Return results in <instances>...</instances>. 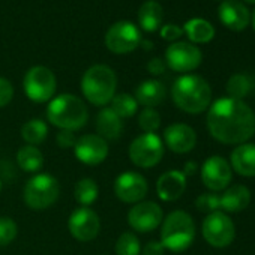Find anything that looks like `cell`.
Wrapping results in <instances>:
<instances>
[{"label": "cell", "instance_id": "obj_8", "mask_svg": "<svg viewBox=\"0 0 255 255\" xmlns=\"http://www.w3.org/2000/svg\"><path fill=\"white\" fill-rule=\"evenodd\" d=\"M57 81L53 74L45 66H33L30 68L23 80V89L26 96L36 102V104H44L51 101V98L56 93Z\"/></svg>", "mask_w": 255, "mask_h": 255}, {"label": "cell", "instance_id": "obj_18", "mask_svg": "<svg viewBox=\"0 0 255 255\" xmlns=\"http://www.w3.org/2000/svg\"><path fill=\"white\" fill-rule=\"evenodd\" d=\"M219 20L230 30L242 32L249 24V11L239 0H224L219 6Z\"/></svg>", "mask_w": 255, "mask_h": 255}, {"label": "cell", "instance_id": "obj_26", "mask_svg": "<svg viewBox=\"0 0 255 255\" xmlns=\"http://www.w3.org/2000/svg\"><path fill=\"white\" fill-rule=\"evenodd\" d=\"M183 32L195 44H207L215 36L213 26L209 21L203 20V18H192V20H189L185 24Z\"/></svg>", "mask_w": 255, "mask_h": 255}, {"label": "cell", "instance_id": "obj_38", "mask_svg": "<svg viewBox=\"0 0 255 255\" xmlns=\"http://www.w3.org/2000/svg\"><path fill=\"white\" fill-rule=\"evenodd\" d=\"M164 252H165V248L162 246V243L158 240H152L143 248L141 255H164Z\"/></svg>", "mask_w": 255, "mask_h": 255}, {"label": "cell", "instance_id": "obj_23", "mask_svg": "<svg viewBox=\"0 0 255 255\" xmlns=\"http://www.w3.org/2000/svg\"><path fill=\"white\" fill-rule=\"evenodd\" d=\"M251 203V192L243 185H233L219 195V210L240 212Z\"/></svg>", "mask_w": 255, "mask_h": 255}, {"label": "cell", "instance_id": "obj_37", "mask_svg": "<svg viewBox=\"0 0 255 255\" xmlns=\"http://www.w3.org/2000/svg\"><path fill=\"white\" fill-rule=\"evenodd\" d=\"M183 35V30L176 24H167L161 29V36L167 41H176Z\"/></svg>", "mask_w": 255, "mask_h": 255}, {"label": "cell", "instance_id": "obj_35", "mask_svg": "<svg viewBox=\"0 0 255 255\" xmlns=\"http://www.w3.org/2000/svg\"><path fill=\"white\" fill-rule=\"evenodd\" d=\"M14 98V87L12 84L3 78V77H0V108L2 107H6Z\"/></svg>", "mask_w": 255, "mask_h": 255}, {"label": "cell", "instance_id": "obj_12", "mask_svg": "<svg viewBox=\"0 0 255 255\" xmlns=\"http://www.w3.org/2000/svg\"><path fill=\"white\" fill-rule=\"evenodd\" d=\"M164 221V212L155 201H140L128 212V224L138 233H150Z\"/></svg>", "mask_w": 255, "mask_h": 255}, {"label": "cell", "instance_id": "obj_42", "mask_svg": "<svg viewBox=\"0 0 255 255\" xmlns=\"http://www.w3.org/2000/svg\"><path fill=\"white\" fill-rule=\"evenodd\" d=\"M252 26H254V30H255V11H254V17H252Z\"/></svg>", "mask_w": 255, "mask_h": 255}, {"label": "cell", "instance_id": "obj_21", "mask_svg": "<svg viewBox=\"0 0 255 255\" xmlns=\"http://www.w3.org/2000/svg\"><path fill=\"white\" fill-rule=\"evenodd\" d=\"M231 170L245 177L255 176V144L243 143L231 152Z\"/></svg>", "mask_w": 255, "mask_h": 255}, {"label": "cell", "instance_id": "obj_33", "mask_svg": "<svg viewBox=\"0 0 255 255\" xmlns=\"http://www.w3.org/2000/svg\"><path fill=\"white\" fill-rule=\"evenodd\" d=\"M17 222L9 216H0V246H8L17 237Z\"/></svg>", "mask_w": 255, "mask_h": 255}, {"label": "cell", "instance_id": "obj_3", "mask_svg": "<svg viewBox=\"0 0 255 255\" xmlns=\"http://www.w3.org/2000/svg\"><path fill=\"white\" fill-rule=\"evenodd\" d=\"M47 119L59 129L74 132L87 123L89 111L78 96L63 93L50 101L47 107Z\"/></svg>", "mask_w": 255, "mask_h": 255}, {"label": "cell", "instance_id": "obj_17", "mask_svg": "<svg viewBox=\"0 0 255 255\" xmlns=\"http://www.w3.org/2000/svg\"><path fill=\"white\" fill-rule=\"evenodd\" d=\"M165 146L174 153H188L197 144V134L189 125L173 123L164 131Z\"/></svg>", "mask_w": 255, "mask_h": 255}, {"label": "cell", "instance_id": "obj_32", "mask_svg": "<svg viewBox=\"0 0 255 255\" xmlns=\"http://www.w3.org/2000/svg\"><path fill=\"white\" fill-rule=\"evenodd\" d=\"M138 126L144 132H156L161 126V116L153 108H144L138 116Z\"/></svg>", "mask_w": 255, "mask_h": 255}, {"label": "cell", "instance_id": "obj_13", "mask_svg": "<svg viewBox=\"0 0 255 255\" xmlns=\"http://www.w3.org/2000/svg\"><path fill=\"white\" fill-rule=\"evenodd\" d=\"M149 191L147 180L144 176L135 171H125L119 174L114 180V194L116 197L128 204L140 203Z\"/></svg>", "mask_w": 255, "mask_h": 255}, {"label": "cell", "instance_id": "obj_11", "mask_svg": "<svg viewBox=\"0 0 255 255\" xmlns=\"http://www.w3.org/2000/svg\"><path fill=\"white\" fill-rule=\"evenodd\" d=\"M68 230L75 240L90 242L96 239L101 231V219L90 207H78L69 216Z\"/></svg>", "mask_w": 255, "mask_h": 255}, {"label": "cell", "instance_id": "obj_24", "mask_svg": "<svg viewBox=\"0 0 255 255\" xmlns=\"http://www.w3.org/2000/svg\"><path fill=\"white\" fill-rule=\"evenodd\" d=\"M162 18H164L162 6L158 2H153V0H149V2L143 3L138 11V21H140L141 29L150 33L161 27Z\"/></svg>", "mask_w": 255, "mask_h": 255}, {"label": "cell", "instance_id": "obj_25", "mask_svg": "<svg viewBox=\"0 0 255 255\" xmlns=\"http://www.w3.org/2000/svg\"><path fill=\"white\" fill-rule=\"evenodd\" d=\"M17 164L26 173H38L44 165V155L36 146H23L17 152Z\"/></svg>", "mask_w": 255, "mask_h": 255}, {"label": "cell", "instance_id": "obj_15", "mask_svg": "<svg viewBox=\"0 0 255 255\" xmlns=\"http://www.w3.org/2000/svg\"><path fill=\"white\" fill-rule=\"evenodd\" d=\"M110 147L108 141H105L98 134H86L77 138L74 146V153L77 159L86 165H98L102 164L108 156Z\"/></svg>", "mask_w": 255, "mask_h": 255}, {"label": "cell", "instance_id": "obj_6", "mask_svg": "<svg viewBox=\"0 0 255 255\" xmlns=\"http://www.w3.org/2000/svg\"><path fill=\"white\" fill-rule=\"evenodd\" d=\"M60 195V185L51 174H36L24 185L23 200L32 210H45L51 207Z\"/></svg>", "mask_w": 255, "mask_h": 255}, {"label": "cell", "instance_id": "obj_31", "mask_svg": "<svg viewBox=\"0 0 255 255\" xmlns=\"http://www.w3.org/2000/svg\"><path fill=\"white\" fill-rule=\"evenodd\" d=\"M252 89V83L251 80L243 75V74H234L230 77L228 83H227V92H228V98L233 99H239L242 101Z\"/></svg>", "mask_w": 255, "mask_h": 255}, {"label": "cell", "instance_id": "obj_16", "mask_svg": "<svg viewBox=\"0 0 255 255\" xmlns=\"http://www.w3.org/2000/svg\"><path fill=\"white\" fill-rule=\"evenodd\" d=\"M233 179L231 165L222 156H210L201 167V180L213 192L225 189Z\"/></svg>", "mask_w": 255, "mask_h": 255}, {"label": "cell", "instance_id": "obj_4", "mask_svg": "<svg viewBox=\"0 0 255 255\" xmlns=\"http://www.w3.org/2000/svg\"><path fill=\"white\" fill-rule=\"evenodd\" d=\"M116 87L117 77L107 65L90 66L81 78V92L84 98L96 107L110 104L116 95Z\"/></svg>", "mask_w": 255, "mask_h": 255}, {"label": "cell", "instance_id": "obj_41", "mask_svg": "<svg viewBox=\"0 0 255 255\" xmlns=\"http://www.w3.org/2000/svg\"><path fill=\"white\" fill-rule=\"evenodd\" d=\"M140 44H141L146 50H152V48H153V45H152V42H150V41H141Z\"/></svg>", "mask_w": 255, "mask_h": 255}, {"label": "cell", "instance_id": "obj_1", "mask_svg": "<svg viewBox=\"0 0 255 255\" xmlns=\"http://www.w3.org/2000/svg\"><path fill=\"white\" fill-rule=\"evenodd\" d=\"M207 129L221 143L243 144L255 134V114L243 101L221 98L207 113Z\"/></svg>", "mask_w": 255, "mask_h": 255}, {"label": "cell", "instance_id": "obj_9", "mask_svg": "<svg viewBox=\"0 0 255 255\" xmlns=\"http://www.w3.org/2000/svg\"><path fill=\"white\" fill-rule=\"evenodd\" d=\"M203 237L206 242L215 248H225L231 245L236 236V227L230 216L224 212L209 213L203 221Z\"/></svg>", "mask_w": 255, "mask_h": 255}, {"label": "cell", "instance_id": "obj_20", "mask_svg": "<svg viewBox=\"0 0 255 255\" xmlns=\"http://www.w3.org/2000/svg\"><path fill=\"white\" fill-rule=\"evenodd\" d=\"M95 128L98 131V135L102 137L105 141L108 140H117L123 131L122 119L111 110V108H102L95 119Z\"/></svg>", "mask_w": 255, "mask_h": 255}, {"label": "cell", "instance_id": "obj_39", "mask_svg": "<svg viewBox=\"0 0 255 255\" xmlns=\"http://www.w3.org/2000/svg\"><path fill=\"white\" fill-rule=\"evenodd\" d=\"M147 71H149L152 75H161V74H164V71H165V63H164V60L159 59V57L152 59V60L147 63Z\"/></svg>", "mask_w": 255, "mask_h": 255}, {"label": "cell", "instance_id": "obj_5", "mask_svg": "<svg viewBox=\"0 0 255 255\" xmlns=\"http://www.w3.org/2000/svg\"><path fill=\"white\" fill-rule=\"evenodd\" d=\"M195 239V224L189 213L183 210L171 212L161 227V243L165 249L182 252L188 249Z\"/></svg>", "mask_w": 255, "mask_h": 255}, {"label": "cell", "instance_id": "obj_44", "mask_svg": "<svg viewBox=\"0 0 255 255\" xmlns=\"http://www.w3.org/2000/svg\"><path fill=\"white\" fill-rule=\"evenodd\" d=\"M0 191H2V180H0Z\"/></svg>", "mask_w": 255, "mask_h": 255}, {"label": "cell", "instance_id": "obj_2", "mask_svg": "<svg viewBox=\"0 0 255 255\" xmlns=\"http://www.w3.org/2000/svg\"><path fill=\"white\" fill-rule=\"evenodd\" d=\"M174 104L185 113L200 114L210 105L212 89L209 83L200 75H182L171 89Z\"/></svg>", "mask_w": 255, "mask_h": 255}, {"label": "cell", "instance_id": "obj_7", "mask_svg": "<svg viewBox=\"0 0 255 255\" xmlns=\"http://www.w3.org/2000/svg\"><path fill=\"white\" fill-rule=\"evenodd\" d=\"M164 143L155 132H144L129 146V159L140 168H152L164 158Z\"/></svg>", "mask_w": 255, "mask_h": 255}, {"label": "cell", "instance_id": "obj_36", "mask_svg": "<svg viewBox=\"0 0 255 255\" xmlns=\"http://www.w3.org/2000/svg\"><path fill=\"white\" fill-rule=\"evenodd\" d=\"M56 143L62 149H71V147L74 149V146L77 143V138H75V134L72 131L60 129L59 134L56 135Z\"/></svg>", "mask_w": 255, "mask_h": 255}, {"label": "cell", "instance_id": "obj_34", "mask_svg": "<svg viewBox=\"0 0 255 255\" xmlns=\"http://www.w3.org/2000/svg\"><path fill=\"white\" fill-rule=\"evenodd\" d=\"M195 206L200 212H207V213H213V212H221L219 210V195L216 194H203L197 198Z\"/></svg>", "mask_w": 255, "mask_h": 255}, {"label": "cell", "instance_id": "obj_27", "mask_svg": "<svg viewBox=\"0 0 255 255\" xmlns=\"http://www.w3.org/2000/svg\"><path fill=\"white\" fill-rule=\"evenodd\" d=\"M47 134L48 126L41 119H30L21 126V138L30 146L41 144L47 138Z\"/></svg>", "mask_w": 255, "mask_h": 255}, {"label": "cell", "instance_id": "obj_28", "mask_svg": "<svg viewBox=\"0 0 255 255\" xmlns=\"http://www.w3.org/2000/svg\"><path fill=\"white\" fill-rule=\"evenodd\" d=\"M98 195H99V188L93 179L84 177L78 180L74 186V198L83 207L93 204L98 200Z\"/></svg>", "mask_w": 255, "mask_h": 255}, {"label": "cell", "instance_id": "obj_19", "mask_svg": "<svg viewBox=\"0 0 255 255\" xmlns=\"http://www.w3.org/2000/svg\"><path fill=\"white\" fill-rule=\"evenodd\" d=\"M186 189V176L182 171L171 170L164 173L156 182V192L162 201L179 200Z\"/></svg>", "mask_w": 255, "mask_h": 255}, {"label": "cell", "instance_id": "obj_14", "mask_svg": "<svg viewBox=\"0 0 255 255\" xmlns=\"http://www.w3.org/2000/svg\"><path fill=\"white\" fill-rule=\"evenodd\" d=\"M201 59V51L195 45L188 42L171 44L165 51V62L176 72L194 71L200 66Z\"/></svg>", "mask_w": 255, "mask_h": 255}, {"label": "cell", "instance_id": "obj_30", "mask_svg": "<svg viewBox=\"0 0 255 255\" xmlns=\"http://www.w3.org/2000/svg\"><path fill=\"white\" fill-rule=\"evenodd\" d=\"M114 249H116V254L117 255H140L141 254L140 240L131 231L122 233L119 236Z\"/></svg>", "mask_w": 255, "mask_h": 255}, {"label": "cell", "instance_id": "obj_40", "mask_svg": "<svg viewBox=\"0 0 255 255\" xmlns=\"http://www.w3.org/2000/svg\"><path fill=\"white\" fill-rule=\"evenodd\" d=\"M197 171V164L195 162H186L185 164V171H182L185 176H192Z\"/></svg>", "mask_w": 255, "mask_h": 255}, {"label": "cell", "instance_id": "obj_29", "mask_svg": "<svg viewBox=\"0 0 255 255\" xmlns=\"http://www.w3.org/2000/svg\"><path fill=\"white\" fill-rule=\"evenodd\" d=\"M111 110L120 117V119H128L132 117L137 110H138V102L135 101V98L129 93H119L114 95V98L111 99Z\"/></svg>", "mask_w": 255, "mask_h": 255}, {"label": "cell", "instance_id": "obj_22", "mask_svg": "<svg viewBox=\"0 0 255 255\" xmlns=\"http://www.w3.org/2000/svg\"><path fill=\"white\" fill-rule=\"evenodd\" d=\"M167 96V89L164 83L158 80H146L135 89V101L146 108H153L164 102Z\"/></svg>", "mask_w": 255, "mask_h": 255}, {"label": "cell", "instance_id": "obj_10", "mask_svg": "<svg viewBox=\"0 0 255 255\" xmlns=\"http://www.w3.org/2000/svg\"><path fill=\"white\" fill-rule=\"evenodd\" d=\"M141 42L138 29L129 21H119L113 24L105 35V45L111 53L126 54L134 51Z\"/></svg>", "mask_w": 255, "mask_h": 255}, {"label": "cell", "instance_id": "obj_43", "mask_svg": "<svg viewBox=\"0 0 255 255\" xmlns=\"http://www.w3.org/2000/svg\"><path fill=\"white\" fill-rule=\"evenodd\" d=\"M246 3H251V5H255V0H245Z\"/></svg>", "mask_w": 255, "mask_h": 255}]
</instances>
